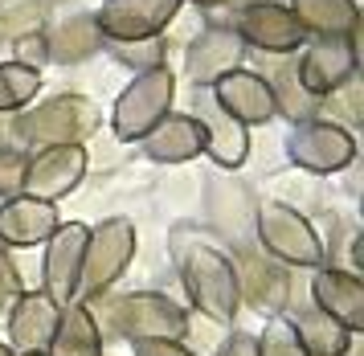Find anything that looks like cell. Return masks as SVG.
<instances>
[{
  "label": "cell",
  "mask_w": 364,
  "mask_h": 356,
  "mask_svg": "<svg viewBox=\"0 0 364 356\" xmlns=\"http://www.w3.org/2000/svg\"><path fill=\"white\" fill-rule=\"evenodd\" d=\"M176 271L188 291V303L209 315L213 324H233V315L242 308V275L225 250L200 238H184L176 234Z\"/></svg>",
  "instance_id": "cell-1"
},
{
  "label": "cell",
  "mask_w": 364,
  "mask_h": 356,
  "mask_svg": "<svg viewBox=\"0 0 364 356\" xmlns=\"http://www.w3.org/2000/svg\"><path fill=\"white\" fill-rule=\"evenodd\" d=\"M102 123V111L86 95H53L17 115V135L29 147H82Z\"/></svg>",
  "instance_id": "cell-2"
},
{
  "label": "cell",
  "mask_w": 364,
  "mask_h": 356,
  "mask_svg": "<svg viewBox=\"0 0 364 356\" xmlns=\"http://www.w3.org/2000/svg\"><path fill=\"white\" fill-rule=\"evenodd\" d=\"M135 246H139V234H135L132 217H107L99 226H90L74 303H99L102 295L123 278V271L132 266Z\"/></svg>",
  "instance_id": "cell-3"
},
{
  "label": "cell",
  "mask_w": 364,
  "mask_h": 356,
  "mask_svg": "<svg viewBox=\"0 0 364 356\" xmlns=\"http://www.w3.org/2000/svg\"><path fill=\"white\" fill-rule=\"evenodd\" d=\"M176 103V74L168 66L135 74L111 107V131L123 144H139Z\"/></svg>",
  "instance_id": "cell-4"
},
{
  "label": "cell",
  "mask_w": 364,
  "mask_h": 356,
  "mask_svg": "<svg viewBox=\"0 0 364 356\" xmlns=\"http://www.w3.org/2000/svg\"><path fill=\"white\" fill-rule=\"evenodd\" d=\"M254 226H258V242L270 258L287 262V266H323L328 250L319 242L315 226L287 201H262L258 213H254Z\"/></svg>",
  "instance_id": "cell-5"
},
{
  "label": "cell",
  "mask_w": 364,
  "mask_h": 356,
  "mask_svg": "<svg viewBox=\"0 0 364 356\" xmlns=\"http://www.w3.org/2000/svg\"><path fill=\"white\" fill-rule=\"evenodd\" d=\"M111 328L123 340H184L188 336V311L160 291H132L111 303Z\"/></svg>",
  "instance_id": "cell-6"
},
{
  "label": "cell",
  "mask_w": 364,
  "mask_h": 356,
  "mask_svg": "<svg viewBox=\"0 0 364 356\" xmlns=\"http://www.w3.org/2000/svg\"><path fill=\"white\" fill-rule=\"evenodd\" d=\"M287 152H291L295 168L315 172V177H331L356 160V135L344 123L307 119V123H295V131L287 135Z\"/></svg>",
  "instance_id": "cell-7"
},
{
  "label": "cell",
  "mask_w": 364,
  "mask_h": 356,
  "mask_svg": "<svg viewBox=\"0 0 364 356\" xmlns=\"http://www.w3.org/2000/svg\"><path fill=\"white\" fill-rule=\"evenodd\" d=\"M86 234H90V226H82V221H62V226L50 234V242L41 246V275H37V291H46L58 308H70V303H74V295H78Z\"/></svg>",
  "instance_id": "cell-8"
},
{
  "label": "cell",
  "mask_w": 364,
  "mask_h": 356,
  "mask_svg": "<svg viewBox=\"0 0 364 356\" xmlns=\"http://www.w3.org/2000/svg\"><path fill=\"white\" fill-rule=\"evenodd\" d=\"M184 0H102L95 16V29H99L102 46L107 41H148L176 21Z\"/></svg>",
  "instance_id": "cell-9"
},
{
  "label": "cell",
  "mask_w": 364,
  "mask_h": 356,
  "mask_svg": "<svg viewBox=\"0 0 364 356\" xmlns=\"http://www.w3.org/2000/svg\"><path fill=\"white\" fill-rule=\"evenodd\" d=\"M356 62H360L356 58V37H315L299 58L295 78L307 95L323 103L331 90H340L344 82L356 78Z\"/></svg>",
  "instance_id": "cell-10"
},
{
  "label": "cell",
  "mask_w": 364,
  "mask_h": 356,
  "mask_svg": "<svg viewBox=\"0 0 364 356\" xmlns=\"http://www.w3.org/2000/svg\"><path fill=\"white\" fill-rule=\"evenodd\" d=\"M242 46H254L262 53H295V49L307 46V33L299 25L287 4H274V0H254L246 9H237L230 25Z\"/></svg>",
  "instance_id": "cell-11"
},
{
  "label": "cell",
  "mask_w": 364,
  "mask_h": 356,
  "mask_svg": "<svg viewBox=\"0 0 364 356\" xmlns=\"http://www.w3.org/2000/svg\"><path fill=\"white\" fill-rule=\"evenodd\" d=\"M86 177V147H41L37 156H29L25 168V197L58 205L62 197H70Z\"/></svg>",
  "instance_id": "cell-12"
},
{
  "label": "cell",
  "mask_w": 364,
  "mask_h": 356,
  "mask_svg": "<svg viewBox=\"0 0 364 356\" xmlns=\"http://www.w3.org/2000/svg\"><path fill=\"white\" fill-rule=\"evenodd\" d=\"M311 308L323 311L328 320L344 328V332H364V283L356 271L344 266H315L311 275Z\"/></svg>",
  "instance_id": "cell-13"
},
{
  "label": "cell",
  "mask_w": 364,
  "mask_h": 356,
  "mask_svg": "<svg viewBox=\"0 0 364 356\" xmlns=\"http://www.w3.org/2000/svg\"><path fill=\"white\" fill-rule=\"evenodd\" d=\"M209 98H213L221 111L230 115L233 123L242 127H262L274 119V90H270V78L254 74V70H233L225 78H217L209 86Z\"/></svg>",
  "instance_id": "cell-14"
},
{
  "label": "cell",
  "mask_w": 364,
  "mask_h": 356,
  "mask_svg": "<svg viewBox=\"0 0 364 356\" xmlns=\"http://www.w3.org/2000/svg\"><path fill=\"white\" fill-rule=\"evenodd\" d=\"M242 58H246L242 37H237L230 25H209V29H200L197 37H193V46L184 53V70H188V78L197 82V90L200 86L209 90L217 78L242 70Z\"/></svg>",
  "instance_id": "cell-15"
},
{
  "label": "cell",
  "mask_w": 364,
  "mask_h": 356,
  "mask_svg": "<svg viewBox=\"0 0 364 356\" xmlns=\"http://www.w3.org/2000/svg\"><path fill=\"white\" fill-rule=\"evenodd\" d=\"M58 320H62V308L53 303L46 291H21L9 308V348L17 356L25 352H46L58 332Z\"/></svg>",
  "instance_id": "cell-16"
},
{
  "label": "cell",
  "mask_w": 364,
  "mask_h": 356,
  "mask_svg": "<svg viewBox=\"0 0 364 356\" xmlns=\"http://www.w3.org/2000/svg\"><path fill=\"white\" fill-rule=\"evenodd\" d=\"M62 226L58 205L33 201V197H13V201H0V246L4 250H33L46 246L50 234Z\"/></svg>",
  "instance_id": "cell-17"
},
{
  "label": "cell",
  "mask_w": 364,
  "mask_h": 356,
  "mask_svg": "<svg viewBox=\"0 0 364 356\" xmlns=\"http://www.w3.org/2000/svg\"><path fill=\"white\" fill-rule=\"evenodd\" d=\"M193 119H197L200 131H205V156H209L217 168H242V164H246L250 131L242 127V123H233L230 115L209 98V90H205V95L197 90V111H193Z\"/></svg>",
  "instance_id": "cell-18"
},
{
  "label": "cell",
  "mask_w": 364,
  "mask_h": 356,
  "mask_svg": "<svg viewBox=\"0 0 364 356\" xmlns=\"http://www.w3.org/2000/svg\"><path fill=\"white\" fill-rule=\"evenodd\" d=\"M139 152L148 156L151 164H184V160H197L205 152V131L193 115L181 111H168L156 127L139 140Z\"/></svg>",
  "instance_id": "cell-19"
},
{
  "label": "cell",
  "mask_w": 364,
  "mask_h": 356,
  "mask_svg": "<svg viewBox=\"0 0 364 356\" xmlns=\"http://www.w3.org/2000/svg\"><path fill=\"white\" fill-rule=\"evenodd\" d=\"M287 9L307 37H356L360 25L356 0H291Z\"/></svg>",
  "instance_id": "cell-20"
},
{
  "label": "cell",
  "mask_w": 364,
  "mask_h": 356,
  "mask_svg": "<svg viewBox=\"0 0 364 356\" xmlns=\"http://www.w3.org/2000/svg\"><path fill=\"white\" fill-rule=\"evenodd\" d=\"M46 356H102V332L86 303L62 308V320H58V332H53Z\"/></svg>",
  "instance_id": "cell-21"
},
{
  "label": "cell",
  "mask_w": 364,
  "mask_h": 356,
  "mask_svg": "<svg viewBox=\"0 0 364 356\" xmlns=\"http://www.w3.org/2000/svg\"><path fill=\"white\" fill-rule=\"evenodd\" d=\"M46 49H50V62H86L90 53H99L102 49V37L95 29V16L90 13H78L62 21V25H53V33H46Z\"/></svg>",
  "instance_id": "cell-22"
},
{
  "label": "cell",
  "mask_w": 364,
  "mask_h": 356,
  "mask_svg": "<svg viewBox=\"0 0 364 356\" xmlns=\"http://www.w3.org/2000/svg\"><path fill=\"white\" fill-rule=\"evenodd\" d=\"M299 332V344H303V352L307 356H348L352 352V332L328 320L323 311H303L299 320H291Z\"/></svg>",
  "instance_id": "cell-23"
},
{
  "label": "cell",
  "mask_w": 364,
  "mask_h": 356,
  "mask_svg": "<svg viewBox=\"0 0 364 356\" xmlns=\"http://www.w3.org/2000/svg\"><path fill=\"white\" fill-rule=\"evenodd\" d=\"M37 90H41V74L21 62H0V115H21L33 107Z\"/></svg>",
  "instance_id": "cell-24"
},
{
  "label": "cell",
  "mask_w": 364,
  "mask_h": 356,
  "mask_svg": "<svg viewBox=\"0 0 364 356\" xmlns=\"http://www.w3.org/2000/svg\"><path fill=\"white\" fill-rule=\"evenodd\" d=\"M46 0H0V41H13L21 37H33L46 29Z\"/></svg>",
  "instance_id": "cell-25"
},
{
  "label": "cell",
  "mask_w": 364,
  "mask_h": 356,
  "mask_svg": "<svg viewBox=\"0 0 364 356\" xmlns=\"http://www.w3.org/2000/svg\"><path fill=\"white\" fill-rule=\"evenodd\" d=\"M107 49H111L115 62L132 66L135 74L164 66V37H148V41H107Z\"/></svg>",
  "instance_id": "cell-26"
},
{
  "label": "cell",
  "mask_w": 364,
  "mask_h": 356,
  "mask_svg": "<svg viewBox=\"0 0 364 356\" xmlns=\"http://www.w3.org/2000/svg\"><path fill=\"white\" fill-rule=\"evenodd\" d=\"M258 356H307L299 344V332L287 315H274L258 336Z\"/></svg>",
  "instance_id": "cell-27"
},
{
  "label": "cell",
  "mask_w": 364,
  "mask_h": 356,
  "mask_svg": "<svg viewBox=\"0 0 364 356\" xmlns=\"http://www.w3.org/2000/svg\"><path fill=\"white\" fill-rule=\"evenodd\" d=\"M25 168H29V156L21 147H0V201L25 193Z\"/></svg>",
  "instance_id": "cell-28"
},
{
  "label": "cell",
  "mask_w": 364,
  "mask_h": 356,
  "mask_svg": "<svg viewBox=\"0 0 364 356\" xmlns=\"http://www.w3.org/2000/svg\"><path fill=\"white\" fill-rule=\"evenodd\" d=\"M13 62L29 66V70H37V74H41V66L50 62V49H46V33L21 37V41H17V58H13Z\"/></svg>",
  "instance_id": "cell-29"
},
{
  "label": "cell",
  "mask_w": 364,
  "mask_h": 356,
  "mask_svg": "<svg viewBox=\"0 0 364 356\" xmlns=\"http://www.w3.org/2000/svg\"><path fill=\"white\" fill-rule=\"evenodd\" d=\"M25 291V278H21V271L13 266V258H9V250H4V258H0V308L9 303L13 308V299Z\"/></svg>",
  "instance_id": "cell-30"
},
{
  "label": "cell",
  "mask_w": 364,
  "mask_h": 356,
  "mask_svg": "<svg viewBox=\"0 0 364 356\" xmlns=\"http://www.w3.org/2000/svg\"><path fill=\"white\" fill-rule=\"evenodd\" d=\"M217 356H258V336H250V332H230Z\"/></svg>",
  "instance_id": "cell-31"
},
{
  "label": "cell",
  "mask_w": 364,
  "mask_h": 356,
  "mask_svg": "<svg viewBox=\"0 0 364 356\" xmlns=\"http://www.w3.org/2000/svg\"><path fill=\"white\" fill-rule=\"evenodd\" d=\"M135 356H197L193 348H184V340H144L132 344Z\"/></svg>",
  "instance_id": "cell-32"
},
{
  "label": "cell",
  "mask_w": 364,
  "mask_h": 356,
  "mask_svg": "<svg viewBox=\"0 0 364 356\" xmlns=\"http://www.w3.org/2000/svg\"><path fill=\"white\" fill-rule=\"evenodd\" d=\"M188 4H197V9H221V4H230V0H188Z\"/></svg>",
  "instance_id": "cell-33"
},
{
  "label": "cell",
  "mask_w": 364,
  "mask_h": 356,
  "mask_svg": "<svg viewBox=\"0 0 364 356\" xmlns=\"http://www.w3.org/2000/svg\"><path fill=\"white\" fill-rule=\"evenodd\" d=\"M0 356H17V352H13V348H9V344L0 340Z\"/></svg>",
  "instance_id": "cell-34"
},
{
  "label": "cell",
  "mask_w": 364,
  "mask_h": 356,
  "mask_svg": "<svg viewBox=\"0 0 364 356\" xmlns=\"http://www.w3.org/2000/svg\"><path fill=\"white\" fill-rule=\"evenodd\" d=\"M25 356H46V352H25Z\"/></svg>",
  "instance_id": "cell-35"
},
{
  "label": "cell",
  "mask_w": 364,
  "mask_h": 356,
  "mask_svg": "<svg viewBox=\"0 0 364 356\" xmlns=\"http://www.w3.org/2000/svg\"><path fill=\"white\" fill-rule=\"evenodd\" d=\"M0 258H4V246H0Z\"/></svg>",
  "instance_id": "cell-36"
},
{
  "label": "cell",
  "mask_w": 364,
  "mask_h": 356,
  "mask_svg": "<svg viewBox=\"0 0 364 356\" xmlns=\"http://www.w3.org/2000/svg\"><path fill=\"white\" fill-rule=\"evenodd\" d=\"M46 4H53V0H46Z\"/></svg>",
  "instance_id": "cell-37"
}]
</instances>
